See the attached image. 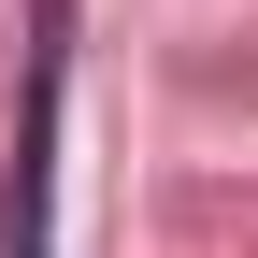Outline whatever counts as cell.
Masks as SVG:
<instances>
[{
  "label": "cell",
  "mask_w": 258,
  "mask_h": 258,
  "mask_svg": "<svg viewBox=\"0 0 258 258\" xmlns=\"http://www.w3.org/2000/svg\"><path fill=\"white\" fill-rule=\"evenodd\" d=\"M57 101H72V0H29V129H15V186H0V258H57V244H43Z\"/></svg>",
  "instance_id": "cell-1"
}]
</instances>
